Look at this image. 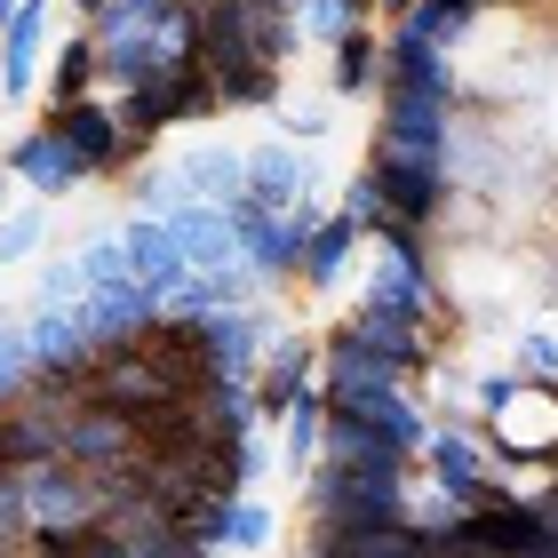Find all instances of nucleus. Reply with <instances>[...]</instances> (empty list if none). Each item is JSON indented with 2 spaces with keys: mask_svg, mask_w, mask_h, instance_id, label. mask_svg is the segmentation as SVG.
Here are the masks:
<instances>
[{
  "mask_svg": "<svg viewBox=\"0 0 558 558\" xmlns=\"http://www.w3.org/2000/svg\"><path fill=\"white\" fill-rule=\"evenodd\" d=\"M105 9H112V0H72V16H81V24H96Z\"/></svg>",
  "mask_w": 558,
  "mask_h": 558,
  "instance_id": "nucleus-20",
  "label": "nucleus"
},
{
  "mask_svg": "<svg viewBox=\"0 0 558 558\" xmlns=\"http://www.w3.org/2000/svg\"><path fill=\"white\" fill-rule=\"evenodd\" d=\"M312 384H319V343L295 336V327H279V336L264 343V367H256V415L279 423V415H288V399L312 391Z\"/></svg>",
  "mask_w": 558,
  "mask_h": 558,
  "instance_id": "nucleus-7",
  "label": "nucleus"
},
{
  "mask_svg": "<svg viewBox=\"0 0 558 558\" xmlns=\"http://www.w3.org/2000/svg\"><path fill=\"white\" fill-rule=\"evenodd\" d=\"M120 247H129V271H136V279H144V288L160 295V303H168V295L192 279L184 247H175V232H168L160 216H129V223H120Z\"/></svg>",
  "mask_w": 558,
  "mask_h": 558,
  "instance_id": "nucleus-9",
  "label": "nucleus"
},
{
  "mask_svg": "<svg viewBox=\"0 0 558 558\" xmlns=\"http://www.w3.org/2000/svg\"><path fill=\"white\" fill-rule=\"evenodd\" d=\"M535 511H543V519H550V526H558V471H550V487H543V495H535Z\"/></svg>",
  "mask_w": 558,
  "mask_h": 558,
  "instance_id": "nucleus-18",
  "label": "nucleus"
},
{
  "mask_svg": "<svg viewBox=\"0 0 558 558\" xmlns=\"http://www.w3.org/2000/svg\"><path fill=\"white\" fill-rule=\"evenodd\" d=\"M9 9H16V0H0V16H9Z\"/></svg>",
  "mask_w": 558,
  "mask_h": 558,
  "instance_id": "nucleus-21",
  "label": "nucleus"
},
{
  "mask_svg": "<svg viewBox=\"0 0 558 558\" xmlns=\"http://www.w3.org/2000/svg\"><path fill=\"white\" fill-rule=\"evenodd\" d=\"M535 319H543V327H550V351H558V295H550V303H543V312H535ZM550 384H558V367H550Z\"/></svg>",
  "mask_w": 558,
  "mask_h": 558,
  "instance_id": "nucleus-19",
  "label": "nucleus"
},
{
  "mask_svg": "<svg viewBox=\"0 0 558 558\" xmlns=\"http://www.w3.org/2000/svg\"><path fill=\"white\" fill-rule=\"evenodd\" d=\"M175 184H184L192 199H216V208H240L247 199V151L223 144V136H199L175 151Z\"/></svg>",
  "mask_w": 558,
  "mask_h": 558,
  "instance_id": "nucleus-8",
  "label": "nucleus"
},
{
  "mask_svg": "<svg viewBox=\"0 0 558 558\" xmlns=\"http://www.w3.org/2000/svg\"><path fill=\"white\" fill-rule=\"evenodd\" d=\"M48 120L64 129V144L88 160V175H120V168H136L144 160V136L120 120V96L105 88H88V96H72V105H48Z\"/></svg>",
  "mask_w": 558,
  "mask_h": 558,
  "instance_id": "nucleus-3",
  "label": "nucleus"
},
{
  "mask_svg": "<svg viewBox=\"0 0 558 558\" xmlns=\"http://www.w3.org/2000/svg\"><path fill=\"white\" fill-rule=\"evenodd\" d=\"M0 471H9V463H0Z\"/></svg>",
  "mask_w": 558,
  "mask_h": 558,
  "instance_id": "nucleus-22",
  "label": "nucleus"
},
{
  "mask_svg": "<svg viewBox=\"0 0 558 558\" xmlns=\"http://www.w3.org/2000/svg\"><path fill=\"white\" fill-rule=\"evenodd\" d=\"M375 24V0H295V33L303 48H336L343 33Z\"/></svg>",
  "mask_w": 558,
  "mask_h": 558,
  "instance_id": "nucleus-14",
  "label": "nucleus"
},
{
  "mask_svg": "<svg viewBox=\"0 0 558 558\" xmlns=\"http://www.w3.org/2000/svg\"><path fill=\"white\" fill-rule=\"evenodd\" d=\"M40 240H48V199H9L0 208V271H16V264H33L40 256Z\"/></svg>",
  "mask_w": 558,
  "mask_h": 558,
  "instance_id": "nucleus-15",
  "label": "nucleus"
},
{
  "mask_svg": "<svg viewBox=\"0 0 558 558\" xmlns=\"http://www.w3.org/2000/svg\"><path fill=\"white\" fill-rule=\"evenodd\" d=\"M271 535H279V519H271L264 495H232L223 502V543L216 550H271Z\"/></svg>",
  "mask_w": 558,
  "mask_h": 558,
  "instance_id": "nucleus-16",
  "label": "nucleus"
},
{
  "mask_svg": "<svg viewBox=\"0 0 558 558\" xmlns=\"http://www.w3.org/2000/svg\"><path fill=\"white\" fill-rule=\"evenodd\" d=\"M360 247H367V232H360L343 208H327V216L312 223V240H303V271H295V279H303L312 295H336L343 271L360 264Z\"/></svg>",
  "mask_w": 558,
  "mask_h": 558,
  "instance_id": "nucleus-10",
  "label": "nucleus"
},
{
  "mask_svg": "<svg viewBox=\"0 0 558 558\" xmlns=\"http://www.w3.org/2000/svg\"><path fill=\"white\" fill-rule=\"evenodd\" d=\"M216 112V81H208V64L184 57V64H160V72H144L136 88H120V120L151 144L160 129H192V120H208Z\"/></svg>",
  "mask_w": 558,
  "mask_h": 558,
  "instance_id": "nucleus-2",
  "label": "nucleus"
},
{
  "mask_svg": "<svg viewBox=\"0 0 558 558\" xmlns=\"http://www.w3.org/2000/svg\"><path fill=\"white\" fill-rule=\"evenodd\" d=\"M319 439H327V391H295L288 399V415H279V463L288 471H312L319 463Z\"/></svg>",
  "mask_w": 558,
  "mask_h": 558,
  "instance_id": "nucleus-12",
  "label": "nucleus"
},
{
  "mask_svg": "<svg viewBox=\"0 0 558 558\" xmlns=\"http://www.w3.org/2000/svg\"><path fill=\"white\" fill-rule=\"evenodd\" d=\"M0 168H9V175H16V184L33 192V199H64V192L96 184V175H88V160H81V151L64 144V129H57V120L24 129V136H16L9 151H0Z\"/></svg>",
  "mask_w": 558,
  "mask_h": 558,
  "instance_id": "nucleus-4",
  "label": "nucleus"
},
{
  "mask_svg": "<svg viewBox=\"0 0 558 558\" xmlns=\"http://www.w3.org/2000/svg\"><path fill=\"white\" fill-rule=\"evenodd\" d=\"M88 88H105V64H96V40H88V24H81L72 40H57L40 96H48V105H72V96H88Z\"/></svg>",
  "mask_w": 558,
  "mask_h": 558,
  "instance_id": "nucleus-13",
  "label": "nucleus"
},
{
  "mask_svg": "<svg viewBox=\"0 0 558 558\" xmlns=\"http://www.w3.org/2000/svg\"><path fill=\"white\" fill-rule=\"evenodd\" d=\"M384 88V24H360L327 48V96H367Z\"/></svg>",
  "mask_w": 558,
  "mask_h": 558,
  "instance_id": "nucleus-11",
  "label": "nucleus"
},
{
  "mask_svg": "<svg viewBox=\"0 0 558 558\" xmlns=\"http://www.w3.org/2000/svg\"><path fill=\"white\" fill-rule=\"evenodd\" d=\"M247 199L256 208H295V199H319V168L295 136L247 144Z\"/></svg>",
  "mask_w": 558,
  "mask_h": 558,
  "instance_id": "nucleus-6",
  "label": "nucleus"
},
{
  "mask_svg": "<svg viewBox=\"0 0 558 558\" xmlns=\"http://www.w3.org/2000/svg\"><path fill=\"white\" fill-rule=\"evenodd\" d=\"M478 439H487L502 463H558V384L535 375H478Z\"/></svg>",
  "mask_w": 558,
  "mask_h": 558,
  "instance_id": "nucleus-1",
  "label": "nucleus"
},
{
  "mask_svg": "<svg viewBox=\"0 0 558 558\" xmlns=\"http://www.w3.org/2000/svg\"><path fill=\"white\" fill-rule=\"evenodd\" d=\"M48 0H16L9 16H0V105H24V96H40L48 81Z\"/></svg>",
  "mask_w": 558,
  "mask_h": 558,
  "instance_id": "nucleus-5",
  "label": "nucleus"
},
{
  "mask_svg": "<svg viewBox=\"0 0 558 558\" xmlns=\"http://www.w3.org/2000/svg\"><path fill=\"white\" fill-rule=\"evenodd\" d=\"M271 120H279V136H295V144H319L327 129H336V105H327V96H288V105H279Z\"/></svg>",
  "mask_w": 558,
  "mask_h": 558,
  "instance_id": "nucleus-17",
  "label": "nucleus"
}]
</instances>
